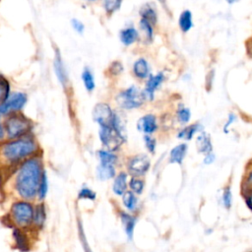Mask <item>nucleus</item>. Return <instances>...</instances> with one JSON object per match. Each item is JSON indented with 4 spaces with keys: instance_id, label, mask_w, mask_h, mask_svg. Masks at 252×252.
I'll list each match as a JSON object with an SVG mask.
<instances>
[{
    "instance_id": "nucleus-1",
    "label": "nucleus",
    "mask_w": 252,
    "mask_h": 252,
    "mask_svg": "<svg viewBox=\"0 0 252 252\" xmlns=\"http://www.w3.org/2000/svg\"><path fill=\"white\" fill-rule=\"evenodd\" d=\"M43 171L42 162L36 157L22 162L15 179V188L22 198L30 200L37 195Z\"/></svg>"
},
{
    "instance_id": "nucleus-2",
    "label": "nucleus",
    "mask_w": 252,
    "mask_h": 252,
    "mask_svg": "<svg viewBox=\"0 0 252 252\" xmlns=\"http://www.w3.org/2000/svg\"><path fill=\"white\" fill-rule=\"evenodd\" d=\"M38 146L31 137H21L11 140L2 147V155L10 163H17L25 158H30L37 152Z\"/></svg>"
},
{
    "instance_id": "nucleus-3",
    "label": "nucleus",
    "mask_w": 252,
    "mask_h": 252,
    "mask_svg": "<svg viewBox=\"0 0 252 252\" xmlns=\"http://www.w3.org/2000/svg\"><path fill=\"white\" fill-rule=\"evenodd\" d=\"M7 137L11 140L26 136L32 128V121L23 114H11L4 123Z\"/></svg>"
},
{
    "instance_id": "nucleus-4",
    "label": "nucleus",
    "mask_w": 252,
    "mask_h": 252,
    "mask_svg": "<svg viewBox=\"0 0 252 252\" xmlns=\"http://www.w3.org/2000/svg\"><path fill=\"white\" fill-rule=\"evenodd\" d=\"M11 214L13 220L20 227H26L33 222L34 209L31 203L19 201L12 205Z\"/></svg>"
},
{
    "instance_id": "nucleus-5",
    "label": "nucleus",
    "mask_w": 252,
    "mask_h": 252,
    "mask_svg": "<svg viewBox=\"0 0 252 252\" xmlns=\"http://www.w3.org/2000/svg\"><path fill=\"white\" fill-rule=\"evenodd\" d=\"M145 99L144 93L135 86H131L120 92L116 97L118 104L124 109L138 108L144 103Z\"/></svg>"
},
{
    "instance_id": "nucleus-6",
    "label": "nucleus",
    "mask_w": 252,
    "mask_h": 252,
    "mask_svg": "<svg viewBox=\"0 0 252 252\" xmlns=\"http://www.w3.org/2000/svg\"><path fill=\"white\" fill-rule=\"evenodd\" d=\"M98 136L101 144L109 151H116L123 144L126 137L113 126H100Z\"/></svg>"
},
{
    "instance_id": "nucleus-7",
    "label": "nucleus",
    "mask_w": 252,
    "mask_h": 252,
    "mask_svg": "<svg viewBox=\"0 0 252 252\" xmlns=\"http://www.w3.org/2000/svg\"><path fill=\"white\" fill-rule=\"evenodd\" d=\"M116 113L112 108L104 102H99L94 105L93 110V118L99 127L100 126H112L116 117Z\"/></svg>"
},
{
    "instance_id": "nucleus-8",
    "label": "nucleus",
    "mask_w": 252,
    "mask_h": 252,
    "mask_svg": "<svg viewBox=\"0 0 252 252\" xmlns=\"http://www.w3.org/2000/svg\"><path fill=\"white\" fill-rule=\"evenodd\" d=\"M151 166V160L145 154H139L129 158L127 169L132 176H142L148 172Z\"/></svg>"
},
{
    "instance_id": "nucleus-9",
    "label": "nucleus",
    "mask_w": 252,
    "mask_h": 252,
    "mask_svg": "<svg viewBox=\"0 0 252 252\" xmlns=\"http://www.w3.org/2000/svg\"><path fill=\"white\" fill-rule=\"evenodd\" d=\"M28 97L24 93L16 92L10 94L7 99L0 104V114H9L14 111L21 110L27 103Z\"/></svg>"
},
{
    "instance_id": "nucleus-10",
    "label": "nucleus",
    "mask_w": 252,
    "mask_h": 252,
    "mask_svg": "<svg viewBox=\"0 0 252 252\" xmlns=\"http://www.w3.org/2000/svg\"><path fill=\"white\" fill-rule=\"evenodd\" d=\"M164 74L163 72H158L156 75H150V77L147 80L145 90L143 91L145 97L149 100H153L155 97L156 91L160 87V85L164 81Z\"/></svg>"
},
{
    "instance_id": "nucleus-11",
    "label": "nucleus",
    "mask_w": 252,
    "mask_h": 252,
    "mask_svg": "<svg viewBox=\"0 0 252 252\" xmlns=\"http://www.w3.org/2000/svg\"><path fill=\"white\" fill-rule=\"evenodd\" d=\"M137 129L144 134L151 135L158 129L157 118L154 114H146L142 116L137 122Z\"/></svg>"
},
{
    "instance_id": "nucleus-12",
    "label": "nucleus",
    "mask_w": 252,
    "mask_h": 252,
    "mask_svg": "<svg viewBox=\"0 0 252 252\" xmlns=\"http://www.w3.org/2000/svg\"><path fill=\"white\" fill-rule=\"evenodd\" d=\"M53 65H54V70H55V74L57 76L58 81L63 87H65L68 84V73L65 68L64 62L60 56V52L58 50H56L55 52Z\"/></svg>"
},
{
    "instance_id": "nucleus-13",
    "label": "nucleus",
    "mask_w": 252,
    "mask_h": 252,
    "mask_svg": "<svg viewBox=\"0 0 252 252\" xmlns=\"http://www.w3.org/2000/svg\"><path fill=\"white\" fill-rule=\"evenodd\" d=\"M133 72L139 79H147L151 75V68L145 58L137 59L133 64Z\"/></svg>"
},
{
    "instance_id": "nucleus-14",
    "label": "nucleus",
    "mask_w": 252,
    "mask_h": 252,
    "mask_svg": "<svg viewBox=\"0 0 252 252\" xmlns=\"http://www.w3.org/2000/svg\"><path fill=\"white\" fill-rule=\"evenodd\" d=\"M196 145H197L198 152L200 154L206 155L213 152V144L211 141V137L208 133L204 131L200 132V134L197 136Z\"/></svg>"
},
{
    "instance_id": "nucleus-15",
    "label": "nucleus",
    "mask_w": 252,
    "mask_h": 252,
    "mask_svg": "<svg viewBox=\"0 0 252 252\" xmlns=\"http://www.w3.org/2000/svg\"><path fill=\"white\" fill-rule=\"evenodd\" d=\"M127 179L128 175L125 172H120L115 176L112 184V191L115 195L122 196L127 191Z\"/></svg>"
},
{
    "instance_id": "nucleus-16",
    "label": "nucleus",
    "mask_w": 252,
    "mask_h": 252,
    "mask_svg": "<svg viewBox=\"0 0 252 252\" xmlns=\"http://www.w3.org/2000/svg\"><path fill=\"white\" fill-rule=\"evenodd\" d=\"M119 37H120V41L127 46V45L133 44L138 40L139 32L134 27H128L120 31Z\"/></svg>"
},
{
    "instance_id": "nucleus-17",
    "label": "nucleus",
    "mask_w": 252,
    "mask_h": 252,
    "mask_svg": "<svg viewBox=\"0 0 252 252\" xmlns=\"http://www.w3.org/2000/svg\"><path fill=\"white\" fill-rule=\"evenodd\" d=\"M187 153V145L185 143L175 146L169 153V162L181 164Z\"/></svg>"
},
{
    "instance_id": "nucleus-18",
    "label": "nucleus",
    "mask_w": 252,
    "mask_h": 252,
    "mask_svg": "<svg viewBox=\"0 0 252 252\" xmlns=\"http://www.w3.org/2000/svg\"><path fill=\"white\" fill-rule=\"evenodd\" d=\"M120 220L121 222L123 224L125 233L128 237L129 240H132L133 238V234H134V228H135V224H136V219L134 217H132L131 215H129L128 213L122 212L120 215Z\"/></svg>"
},
{
    "instance_id": "nucleus-19",
    "label": "nucleus",
    "mask_w": 252,
    "mask_h": 252,
    "mask_svg": "<svg viewBox=\"0 0 252 252\" xmlns=\"http://www.w3.org/2000/svg\"><path fill=\"white\" fill-rule=\"evenodd\" d=\"M96 176L99 180L105 181L109 180L113 177H115V167L114 164H107V163H101L96 167Z\"/></svg>"
},
{
    "instance_id": "nucleus-20",
    "label": "nucleus",
    "mask_w": 252,
    "mask_h": 252,
    "mask_svg": "<svg viewBox=\"0 0 252 252\" xmlns=\"http://www.w3.org/2000/svg\"><path fill=\"white\" fill-rule=\"evenodd\" d=\"M193 17L190 10H184L178 18V26L181 32H188L193 28Z\"/></svg>"
},
{
    "instance_id": "nucleus-21",
    "label": "nucleus",
    "mask_w": 252,
    "mask_h": 252,
    "mask_svg": "<svg viewBox=\"0 0 252 252\" xmlns=\"http://www.w3.org/2000/svg\"><path fill=\"white\" fill-rule=\"evenodd\" d=\"M203 131V126L199 123H195V124H191L189 126L184 127L183 129H181L178 134H177V138L178 139H183V140H187L190 141L194 135L198 132H202Z\"/></svg>"
},
{
    "instance_id": "nucleus-22",
    "label": "nucleus",
    "mask_w": 252,
    "mask_h": 252,
    "mask_svg": "<svg viewBox=\"0 0 252 252\" xmlns=\"http://www.w3.org/2000/svg\"><path fill=\"white\" fill-rule=\"evenodd\" d=\"M140 15H141L142 19L147 20L153 26H155L157 24V21H158L157 11L150 4H146L145 6L142 7V9L140 11Z\"/></svg>"
},
{
    "instance_id": "nucleus-23",
    "label": "nucleus",
    "mask_w": 252,
    "mask_h": 252,
    "mask_svg": "<svg viewBox=\"0 0 252 252\" xmlns=\"http://www.w3.org/2000/svg\"><path fill=\"white\" fill-rule=\"evenodd\" d=\"M82 81H83L84 86L88 92L94 91V89L95 87L94 78V75H93L91 69H89L88 67H85L82 71Z\"/></svg>"
},
{
    "instance_id": "nucleus-24",
    "label": "nucleus",
    "mask_w": 252,
    "mask_h": 252,
    "mask_svg": "<svg viewBox=\"0 0 252 252\" xmlns=\"http://www.w3.org/2000/svg\"><path fill=\"white\" fill-rule=\"evenodd\" d=\"M97 157L99 158V162L107 163V164H115L118 158L114 154V152L109 150H99L97 152Z\"/></svg>"
},
{
    "instance_id": "nucleus-25",
    "label": "nucleus",
    "mask_w": 252,
    "mask_h": 252,
    "mask_svg": "<svg viewBox=\"0 0 252 252\" xmlns=\"http://www.w3.org/2000/svg\"><path fill=\"white\" fill-rule=\"evenodd\" d=\"M122 202L124 207L128 211H134L138 204V199L136 197V194L132 191H126L122 195Z\"/></svg>"
},
{
    "instance_id": "nucleus-26",
    "label": "nucleus",
    "mask_w": 252,
    "mask_h": 252,
    "mask_svg": "<svg viewBox=\"0 0 252 252\" xmlns=\"http://www.w3.org/2000/svg\"><path fill=\"white\" fill-rule=\"evenodd\" d=\"M45 220V210H44V205L39 204L36 206L34 210V215H33V223L36 226H42Z\"/></svg>"
},
{
    "instance_id": "nucleus-27",
    "label": "nucleus",
    "mask_w": 252,
    "mask_h": 252,
    "mask_svg": "<svg viewBox=\"0 0 252 252\" xmlns=\"http://www.w3.org/2000/svg\"><path fill=\"white\" fill-rule=\"evenodd\" d=\"M129 187L132 192H134L137 195H140V194H142V192L145 188V182L143 179H141L137 176H133L129 181Z\"/></svg>"
},
{
    "instance_id": "nucleus-28",
    "label": "nucleus",
    "mask_w": 252,
    "mask_h": 252,
    "mask_svg": "<svg viewBox=\"0 0 252 252\" xmlns=\"http://www.w3.org/2000/svg\"><path fill=\"white\" fill-rule=\"evenodd\" d=\"M176 117L180 123L186 124L189 122V120L191 118V111L188 107L180 104L176 111Z\"/></svg>"
},
{
    "instance_id": "nucleus-29",
    "label": "nucleus",
    "mask_w": 252,
    "mask_h": 252,
    "mask_svg": "<svg viewBox=\"0 0 252 252\" xmlns=\"http://www.w3.org/2000/svg\"><path fill=\"white\" fill-rule=\"evenodd\" d=\"M140 28H141V30L144 32V33H145L147 39H148L149 41H151V40L153 39V37H154V29H153V25H152L150 22H148L147 20L141 18V20H140Z\"/></svg>"
},
{
    "instance_id": "nucleus-30",
    "label": "nucleus",
    "mask_w": 252,
    "mask_h": 252,
    "mask_svg": "<svg viewBox=\"0 0 252 252\" xmlns=\"http://www.w3.org/2000/svg\"><path fill=\"white\" fill-rule=\"evenodd\" d=\"M122 4V0H104L103 1V8L106 13L112 14L119 10Z\"/></svg>"
},
{
    "instance_id": "nucleus-31",
    "label": "nucleus",
    "mask_w": 252,
    "mask_h": 252,
    "mask_svg": "<svg viewBox=\"0 0 252 252\" xmlns=\"http://www.w3.org/2000/svg\"><path fill=\"white\" fill-rule=\"evenodd\" d=\"M47 191H48V181H47L46 173H45V171H43L41 180H40V184L38 187V191H37V196H38L39 200H43L45 198Z\"/></svg>"
},
{
    "instance_id": "nucleus-32",
    "label": "nucleus",
    "mask_w": 252,
    "mask_h": 252,
    "mask_svg": "<svg viewBox=\"0 0 252 252\" xmlns=\"http://www.w3.org/2000/svg\"><path fill=\"white\" fill-rule=\"evenodd\" d=\"M10 94L9 83L5 78H0V104L3 103Z\"/></svg>"
},
{
    "instance_id": "nucleus-33",
    "label": "nucleus",
    "mask_w": 252,
    "mask_h": 252,
    "mask_svg": "<svg viewBox=\"0 0 252 252\" xmlns=\"http://www.w3.org/2000/svg\"><path fill=\"white\" fill-rule=\"evenodd\" d=\"M79 199H88V200H94L96 197V194L94 191L88 187H83L80 189L78 193Z\"/></svg>"
},
{
    "instance_id": "nucleus-34",
    "label": "nucleus",
    "mask_w": 252,
    "mask_h": 252,
    "mask_svg": "<svg viewBox=\"0 0 252 252\" xmlns=\"http://www.w3.org/2000/svg\"><path fill=\"white\" fill-rule=\"evenodd\" d=\"M144 143H145V147L147 148V150L151 153L154 154L156 151V147H157V141L154 137H152L151 135L145 134L144 136Z\"/></svg>"
},
{
    "instance_id": "nucleus-35",
    "label": "nucleus",
    "mask_w": 252,
    "mask_h": 252,
    "mask_svg": "<svg viewBox=\"0 0 252 252\" xmlns=\"http://www.w3.org/2000/svg\"><path fill=\"white\" fill-rule=\"evenodd\" d=\"M222 204L225 207V209H230L231 204H232V194L230 187H225L223 192H222Z\"/></svg>"
},
{
    "instance_id": "nucleus-36",
    "label": "nucleus",
    "mask_w": 252,
    "mask_h": 252,
    "mask_svg": "<svg viewBox=\"0 0 252 252\" xmlns=\"http://www.w3.org/2000/svg\"><path fill=\"white\" fill-rule=\"evenodd\" d=\"M71 25H72L73 29H74L78 33H83L85 27H84V24H83L82 22H80V21L77 20V19H73V20L71 21Z\"/></svg>"
},
{
    "instance_id": "nucleus-37",
    "label": "nucleus",
    "mask_w": 252,
    "mask_h": 252,
    "mask_svg": "<svg viewBox=\"0 0 252 252\" xmlns=\"http://www.w3.org/2000/svg\"><path fill=\"white\" fill-rule=\"evenodd\" d=\"M17 232L18 233H15V236H17L16 237V241L19 243V247H20V249H24V248H26L27 247V241H26V238H25V236L21 233V231H18L17 230ZM27 249V248H26Z\"/></svg>"
},
{
    "instance_id": "nucleus-38",
    "label": "nucleus",
    "mask_w": 252,
    "mask_h": 252,
    "mask_svg": "<svg viewBox=\"0 0 252 252\" xmlns=\"http://www.w3.org/2000/svg\"><path fill=\"white\" fill-rule=\"evenodd\" d=\"M235 119H236L235 114H233V113H229V114H228L227 120H226V122H225L224 125H223V132H224V133H227V132H228L229 126L233 123V121H235Z\"/></svg>"
},
{
    "instance_id": "nucleus-39",
    "label": "nucleus",
    "mask_w": 252,
    "mask_h": 252,
    "mask_svg": "<svg viewBox=\"0 0 252 252\" xmlns=\"http://www.w3.org/2000/svg\"><path fill=\"white\" fill-rule=\"evenodd\" d=\"M215 158H216V157H215L214 153L211 152V153L205 155L203 161H204L205 164H211V163H213L215 161Z\"/></svg>"
},
{
    "instance_id": "nucleus-40",
    "label": "nucleus",
    "mask_w": 252,
    "mask_h": 252,
    "mask_svg": "<svg viewBox=\"0 0 252 252\" xmlns=\"http://www.w3.org/2000/svg\"><path fill=\"white\" fill-rule=\"evenodd\" d=\"M245 186L248 187L249 190L252 189V169L248 172V174L245 178Z\"/></svg>"
},
{
    "instance_id": "nucleus-41",
    "label": "nucleus",
    "mask_w": 252,
    "mask_h": 252,
    "mask_svg": "<svg viewBox=\"0 0 252 252\" xmlns=\"http://www.w3.org/2000/svg\"><path fill=\"white\" fill-rule=\"evenodd\" d=\"M245 202H246V205L248 206V208L252 211V189L250 190L249 193H247V195L245 197Z\"/></svg>"
},
{
    "instance_id": "nucleus-42",
    "label": "nucleus",
    "mask_w": 252,
    "mask_h": 252,
    "mask_svg": "<svg viewBox=\"0 0 252 252\" xmlns=\"http://www.w3.org/2000/svg\"><path fill=\"white\" fill-rule=\"evenodd\" d=\"M5 134H6L5 128H4V126L1 124V121H0V141H2V140L4 139Z\"/></svg>"
},
{
    "instance_id": "nucleus-43",
    "label": "nucleus",
    "mask_w": 252,
    "mask_h": 252,
    "mask_svg": "<svg viewBox=\"0 0 252 252\" xmlns=\"http://www.w3.org/2000/svg\"><path fill=\"white\" fill-rule=\"evenodd\" d=\"M228 3H230V4H232V3H234L235 1H237V0H226Z\"/></svg>"
},
{
    "instance_id": "nucleus-44",
    "label": "nucleus",
    "mask_w": 252,
    "mask_h": 252,
    "mask_svg": "<svg viewBox=\"0 0 252 252\" xmlns=\"http://www.w3.org/2000/svg\"><path fill=\"white\" fill-rule=\"evenodd\" d=\"M88 1H94V0H88Z\"/></svg>"
}]
</instances>
